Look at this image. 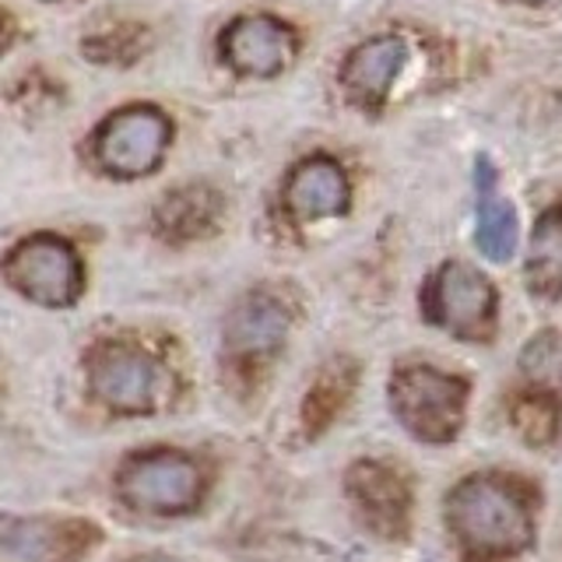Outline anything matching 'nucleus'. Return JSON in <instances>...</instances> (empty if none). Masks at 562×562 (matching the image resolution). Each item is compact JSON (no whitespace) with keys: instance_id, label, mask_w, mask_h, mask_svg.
I'll return each mask as SVG.
<instances>
[{"instance_id":"obj_17","label":"nucleus","mask_w":562,"mask_h":562,"mask_svg":"<svg viewBox=\"0 0 562 562\" xmlns=\"http://www.w3.org/2000/svg\"><path fill=\"white\" fill-rule=\"evenodd\" d=\"M351 488L359 492L366 506H373L376 520H401L404 514V488L394 482V474L380 471L376 464H359L351 474Z\"/></svg>"},{"instance_id":"obj_10","label":"nucleus","mask_w":562,"mask_h":562,"mask_svg":"<svg viewBox=\"0 0 562 562\" xmlns=\"http://www.w3.org/2000/svg\"><path fill=\"white\" fill-rule=\"evenodd\" d=\"M99 531L88 520H25L0 517V544L32 562H70L78 559Z\"/></svg>"},{"instance_id":"obj_16","label":"nucleus","mask_w":562,"mask_h":562,"mask_svg":"<svg viewBox=\"0 0 562 562\" xmlns=\"http://www.w3.org/2000/svg\"><path fill=\"white\" fill-rule=\"evenodd\" d=\"M148 29L131 22V18H113V22L99 25L95 32H88L85 40V57L99 60L102 67H131L140 53L148 49Z\"/></svg>"},{"instance_id":"obj_19","label":"nucleus","mask_w":562,"mask_h":562,"mask_svg":"<svg viewBox=\"0 0 562 562\" xmlns=\"http://www.w3.org/2000/svg\"><path fill=\"white\" fill-rule=\"evenodd\" d=\"M11 43V35H8V22L0 18V53H4V46Z\"/></svg>"},{"instance_id":"obj_11","label":"nucleus","mask_w":562,"mask_h":562,"mask_svg":"<svg viewBox=\"0 0 562 562\" xmlns=\"http://www.w3.org/2000/svg\"><path fill=\"white\" fill-rule=\"evenodd\" d=\"M351 201V187L345 169L330 155H310L295 166L285 187V204L299 222L345 215Z\"/></svg>"},{"instance_id":"obj_9","label":"nucleus","mask_w":562,"mask_h":562,"mask_svg":"<svg viewBox=\"0 0 562 562\" xmlns=\"http://www.w3.org/2000/svg\"><path fill=\"white\" fill-rule=\"evenodd\" d=\"M404 64H408V43L401 35H373V40L359 43L341 67V85L348 99L362 105L366 113H376L391 95L394 81L401 78Z\"/></svg>"},{"instance_id":"obj_20","label":"nucleus","mask_w":562,"mask_h":562,"mask_svg":"<svg viewBox=\"0 0 562 562\" xmlns=\"http://www.w3.org/2000/svg\"><path fill=\"white\" fill-rule=\"evenodd\" d=\"M131 562H176L169 555H140V559H131Z\"/></svg>"},{"instance_id":"obj_21","label":"nucleus","mask_w":562,"mask_h":562,"mask_svg":"<svg viewBox=\"0 0 562 562\" xmlns=\"http://www.w3.org/2000/svg\"><path fill=\"white\" fill-rule=\"evenodd\" d=\"M520 4H531V8H541V4H549V0H520Z\"/></svg>"},{"instance_id":"obj_3","label":"nucleus","mask_w":562,"mask_h":562,"mask_svg":"<svg viewBox=\"0 0 562 562\" xmlns=\"http://www.w3.org/2000/svg\"><path fill=\"white\" fill-rule=\"evenodd\" d=\"M450 517L461 538L485 552H520L531 544V517L509 488L492 479H471L453 492Z\"/></svg>"},{"instance_id":"obj_6","label":"nucleus","mask_w":562,"mask_h":562,"mask_svg":"<svg viewBox=\"0 0 562 562\" xmlns=\"http://www.w3.org/2000/svg\"><path fill=\"white\" fill-rule=\"evenodd\" d=\"M201 485V468L172 450L134 457L116 479L120 496L140 509H151V514H183V509L198 506Z\"/></svg>"},{"instance_id":"obj_18","label":"nucleus","mask_w":562,"mask_h":562,"mask_svg":"<svg viewBox=\"0 0 562 562\" xmlns=\"http://www.w3.org/2000/svg\"><path fill=\"white\" fill-rule=\"evenodd\" d=\"M517 429L531 439V443H544L555 432V404L544 397H531L517 408Z\"/></svg>"},{"instance_id":"obj_14","label":"nucleus","mask_w":562,"mask_h":562,"mask_svg":"<svg viewBox=\"0 0 562 562\" xmlns=\"http://www.w3.org/2000/svg\"><path fill=\"white\" fill-rule=\"evenodd\" d=\"M218 218H222V198H218V190H211L204 183L172 190L169 198L155 207V228L176 243L204 236L207 228H215Z\"/></svg>"},{"instance_id":"obj_2","label":"nucleus","mask_w":562,"mask_h":562,"mask_svg":"<svg viewBox=\"0 0 562 562\" xmlns=\"http://www.w3.org/2000/svg\"><path fill=\"white\" fill-rule=\"evenodd\" d=\"M172 123L155 105H123L92 134L95 166L113 180H140L166 158Z\"/></svg>"},{"instance_id":"obj_8","label":"nucleus","mask_w":562,"mask_h":562,"mask_svg":"<svg viewBox=\"0 0 562 562\" xmlns=\"http://www.w3.org/2000/svg\"><path fill=\"white\" fill-rule=\"evenodd\" d=\"M218 57L246 78H274L295 57V32L274 14H243L225 25Z\"/></svg>"},{"instance_id":"obj_15","label":"nucleus","mask_w":562,"mask_h":562,"mask_svg":"<svg viewBox=\"0 0 562 562\" xmlns=\"http://www.w3.org/2000/svg\"><path fill=\"white\" fill-rule=\"evenodd\" d=\"M527 285L535 295H562V204H552L538 218L527 250Z\"/></svg>"},{"instance_id":"obj_5","label":"nucleus","mask_w":562,"mask_h":562,"mask_svg":"<svg viewBox=\"0 0 562 562\" xmlns=\"http://www.w3.org/2000/svg\"><path fill=\"white\" fill-rule=\"evenodd\" d=\"M464 401H468V383L439 373V369L412 366L394 376V408L401 422L415 436L429 439V443H447L457 432Z\"/></svg>"},{"instance_id":"obj_12","label":"nucleus","mask_w":562,"mask_h":562,"mask_svg":"<svg viewBox=\"0 0 562 562\" xmlns=\"http://www.w3.org/2000/svg\"><path fill=\"white\" fill-rule=\"evenodd\" d=\"M289 334V310L268 292L246 295L228 321V348L239 359H263L281 348Z\"/></svg>"},{"instance_id":"obj_13","label":"nucleus","mask_w":562,"mask_h":562,"mask_svg":"<svg viewBox=\"0 0 562 562\" xmlns=\"http://www.w3.org/2000/svg\"><path fill=\"white\" fill-rule=\"evenodd\" d=\"M474 183H479V250L496 260V263H506L517 250V211L514 204L506 201V193L499 190V180H496V169L492 162L482 155L479 166H474Z\"/></svg>"},{"instance_id":"obj_1","label":"nucleus","mask_w":562,"mask_h":562,"mask_svg":"<svg viewBox=\"0 0 562 562\" xmlns=\"http://www.w3.org/2000/svg\"><path fill=\"white\" fill-rule=\"evenodd\" d=\"M88 380H92L99 401L123 415H155L176 394V376L169 373V366L127 341L99 345L88 359Z\"/></svg>"},{"instance_id":"obj_7","label":"nucleus","mask_w":562,"mask_h":562,"mask_svg":"<svg viewBox=\"0 0 562 562\" xmlns=\"http://www.w3.org/2000/svg\"><path fill=\"white\" fill-rule=\"evenodd\" d=\"M429 313L436 324L461 338H488L492 324H496V289L488 285L482 271L450 260L432 281Z\"/></svg>"},{"instance_id":"obj_4","label":"nucleus","mask_w":562,"mask_h":562,"mask_svg":"<svg viewBox=\"0 0 562 562\" xmlns=\"http://www.w3.org/2000/svg\"><path fill=\"white\" fill-rule=\"evenodd\" d=\"M11 285L40 306H70L81 295L85 274L75 246L60 236H29L4 257Z\"/></svg>"}]
</instances>
